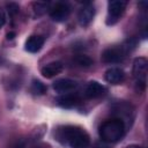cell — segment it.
Returning <instances> with one entry per match:
<instances>
[{"label": "cell", "instance_id": "cell-12", "mask_svg": "<svg viewBox=\"0 0 148 148\" xmlns=\"http://www.w3.org/2000/svg\"><path fill=\"white\" fill-rule=\"evenodd\" d=\"M80 103V96L74 92H66L57 98V104L64 109H71Z\"/></svg>", "mask_w": 148, "mask_h": 148}, {"label": "cell", "instance_id": "cell-5", "mask_svg": "<svg viewBox=\"0 0 148 148\" xmlns=\"http://www.w3.org/2000/svg\"><path fill=\"white\" fill-rule=\"evenodd\" d=\"M127 6V1L123 0H111L108 2V14H106V24H116L123 16Z\"/></svg>", "mask_w": 148, "mask_h": 148}, {"label": "cell", "instance_id": "cell-15", "mask_svg": "<svg viewBox=\"0 0 148 148\" xmlns=\"http://www.w3.org/2000/svg\"><path fill=\"white\" fill-rule=\"evenodd\" d=\"M74 61L76 62V65H79L80 67H89L92 65V59L86 54H77L74 59Z\"/></svg>", "mask_w": 148, "mask_h": 148}, {"label": "cell", "instance_id": "cell-3", "mask_svg": "<svg viewBox=\"0 0 148 148\" xmlns=\"http://www.w3.org/2000/svg\"><path fill=\"white\" fill-rule=\"evenodd\" d=\"M133 77L135 84L139 89H145L147 83V73H148V61L143 57H138L133 61L132 68Z\"/></svg>", "mask_w": 148, "mask_h": 148}, {"label": "cell", "instance_id": "cell-20", "mask_svg": "<svg viewBox=\"0 0 148 148\" xmlns=\"http://www.w3.org/2000/svg\"><path fill=\"white\" fill-rule=\"evenodd\" d=\"M126 148H142V147L139 146V145H130V146H127Z\"/></svg>", "mask_w": 148, "mask_h": 148}, {"label": "cell", "instance_id": "cell-21", "mask_svg": "<svg viewBox=\"0 0 148 148\" xmlns=\"http://www.w3.org/2000/svg\"><path fill=\"white\" fill-rule=\"evenodd\" d=\"M95 148H106V147H102V146H97V147H95Z\"/></svg>", "mask_w": 148, "mask_h": 148}, {"label": "cell", "instance_id": "cell-22", "mask_svg": "<svg viewBox=\"0 0 148 148\" xmlns=\"http://www.w3.org/2000/svg\"><path fill=\"white\" fill-rule=\"evenodd\" d=\"M39 148H46V146H45V145H44V146H42V147H39ZM47 148H50V147H49V146H47Z\"/></svg>", "mask_w": 148, "mask_h": 148}, {"label": "cell", "instance_id": "cell-4", "mask_svg": "<svg viewBox=\"0 0 148 148\" xmlns=\"http://www.w3.org/2000/svg\"><path fill=\"white\" fill-rule=\"evenodd\" d=\"M128 46L126 44L123 45H113L110 47H106L102 52V61L105 64H118L120 62L127 54Z\"/></svg>", "mask_w": 148, "mask_h": 148}, {"label": "cell", "instance_id": "cell-7", "mask_svg": "<svg viewBox=\"0 0 148 148\" xmlns=\"http://www.w3.org/2000/svg\"><path fill=\"white\" fill-rule=\"evenodd\" d=\"M95 13H96V9L94 7L92 3L88 2L86 3L83 7H81V9L79 10V14H77V21H79V24L81 27H88L91 21L94 20V16H95Z\"/></svg>", "mask_w": 148, "mask_h": 148}, {"label": "cell", "instance_id": "cell-17", "mask_svg": "<svg viewBox=\"0 0 148 148\" xmlns=\"http://www.w3.org/2000/svg\"><path fill=\"white\" fill-rule=\"evenodd\" d=\"M7 9H8V13L10 15H15L18 13L20 8H18V5H16L14 2H9V3H7Z\"/></svg>", "mask_w": 148, "mask_h": 148}, {"label": "cell", "instance_id": "cell-11", "mask_svg": "<svg viewBox=\"0 0 148 148\" xmlns=\"http://www.w3.org/2000/svg\"><path fill=\"white\" fill-rule=\"evenodd\" d=\"M76 87H77V82L72 79H59L52 83V88L57 92H61V94L72 92Z\"/></svg>", "mask_w": 148, "mask_h": 148}, {"label": "cell", "instance_id": "cell-14", "mask_svg": "<svg viewBox=\"0 0 148 148\" xmlns=\"http://www.w3.org/2000/svg\"><path fill=\"white\" fill-rule=\"evenodd\" d=\"M46 89H47L46 86L39 80H34L31 83V88H30V90L34 95H43L46 92Z\"/></svg>", "mask_w": 148, "mask_h": 148}, {"label": "cell", "instance_id": "cell-13", "mask_svg": "<svg viewBox=\"0 0 148 148\" xmlns=\"http://www.w3.org/2000/svg\"><path fill=\"white\" fill-rule=\"evenodd\" d=\"M44 42H45V38L42 35H31L25 40L24 49L30 53H37L43 47Z\"/></svg>", "mask_w": 148, "mask_h": 148}, {"label": "cell", "instance_id": "cell-18", "mask_svg": "<svg viewBox=\"0 0 148 148\" xmlns=\"http://www.w3.org/2000/svg\"><path fill=\"white\" fill-rule=\"evenodd\" d=\"M6 21H7V15H6L5 10L2 8H0V29L6 24Z\"/></svg>", "mask_w": 148, "mask_h": 148}, {"label": "cell", "instance_id": "cell-10", "mask_svg": "<svg viewBox=\"0 0 148 148\" xmlns=\"http://www.w3.org/2000/svg\"><path fill=\"white\" fill-rule=\"evenodd\" d=\"M62 71H64V64L57 60V61H51V62L45 64L40 68V74L46 79H51L60 74Z\"/></svg>", "mask_w": 148, "mask_h": 148}, {"label": "cell", "instance_id": "cell-6", "mask_svg": "<svg viewBox=\"0 0 148 148\" xmlns=\"http://www.w3.org/2000/svg\"><path fill=\"white\" fill-rule=\"evenodd\" d=\"M50 9V17L56 22H65L71 15V7L67 2H56Z\"/></svg>", "mask_w": 148, "mask_h": 148}, {"label": "cell", "instance_id": "cell-9", "mask_svg": "<svg viewBox=\"0 0 148 148\" xmlns=\"http://www.w3.org/2000/svg\"><path fill=\"white\" fill-rule=\"evenodd\" d=\"M104 80L110 84H120L125 80V72L120 67H110L104 73Z\"/></svg>", "mask_w": 148, "mask_h": 148}, {"label": "cell", "instance_id": "cell-2", "mask_svg": "<svg viewBox=\"0 0 148 148\" xmlns=\"http://www.w3.org/2000/svg\"><path fill=\"white\" fill-rule=\"evenodd\" d=\"M126 133V124L119 118H110L104 120L98 128L99 138L106 143L118 142Z\"/></svg>", "mask_w": 148, "mask_h": 148}, {"label": "cell", "instance_id": "cell-16", "mask_svg": "<svg viewBox=\"0 0 148 148\" xmlns=\"http://www.w3.org/2000/svg\"><path fill=\"white\" fill-rule=\"evenodd\" d=\"M49 6H50L49 2H35L34 3V10L37 15H42L49 9Z\"/></svg>", "mask_w": 148, "mask_h": 148}, {"label": "cell", "instance_id": "cell-19", "mask_svg": "<svg viewBox=\"0 0 148 148\" xmlns=\"http://www.w3.org/2000/svg\"><path fill=\"white\" fill-rule=\"evenodd\" d=\"M15 36V32H8L7 34V39H13Z\"/></svg>", "mask_w": 148, "mask_h": 148}, {"label": "cell", "instance_id": "cell-1", "mask_svg": "<svg viewBox=\"0 0 148 148\" xmlns=\"http://www.w3.org/2000/svg\"><path fill=\"white\" fill-rule=\"evenodd\" d=\"M56 139L68 148H88L90 146V136L87 131L76 125H62L54 132Z\"/></svg>", "mask_w": 148, "mask_h": 148}, {"label": "cell", "instance_id": "cell-23", "mask_svg": "<svg viewBox=\"0 0 148 148\" xmlns=\"http://www.w3.org/2000/svg\"><path fill=\"white\" fill-rule=\"evenodd\" d=\"M2 61H3V59H2L1 57H0V65H1V62H2Z\"/></svg>", "mask_w": 148, "mask_h": 148}, {"label": "cell", "instance_id": "cell-8", "mask_svg": "<svg viewBox=\"0 0 148 148\" xmlns=\"http://www.w3.org/2000/svg\"><path fill=\"white\" fill-rule=\"evenodd\" d=\"M105 94H106V88L98 81H89L84 89V97L88 99L99 98Z\"/></svg>", "mask_w": 148, "mask_h": 148}]
</instances>
